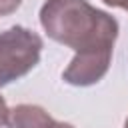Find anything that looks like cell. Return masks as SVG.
<instances>
[{"label":"cell","instance_id":"cell-1","mask_svg":"<svg viewBox=\"0 0 128 128\" xmlns=\"http://www.w3.org/2000/svg\"><path fill=\"white\" fill-rule=\"evenodd\" d=\"M40 24L48 38L76 52L62 72L66 84L92 86L106 76L118 38V20L112 14L94 8L88 0H46L40 8Z\"/></svg>","mask_w":128,"mask_h":128},{"label":"cell","instance_id":"cell-2","mask_svg":"<svg viewBox=\"0 0 128 128\" xmlns=\"http://www.w3.org/2000/svg\"><path fill=\"white\" fill-rule=\"evenodd\" d=\"M42 38L24 26L0 32V88L26 76L38 62Z\"/></svg>","mask_w":128,"mask_h":128},{"label":"cell","instance_id":"cell-3","mask_svg":"<svg viewBox=\"0 0 128 128\" xmlns=\"http://www.w3.org/2000/svg\"><path fill=\"white\" fill-rule=\"evenodd\" d=\"M8 128H58L54 120L42 106L36 104H18L8 112Z\"/></svg>","mask_w":128,"mask_h":128},{"label":"cell","instance_id":"cell-4","mask_svg":"<svg viewBox=\"0 0 128 128\" xmlns=\"http://www.w3.org/2000/svg\"><path fill=\"white\" fill-rule=\"evenodd\" d=\"M22 0H0V16H8L20 8Z\"/></svg>","mask_w":128,"mask_h":128},{"label":"cell","instance_id":"cell-5","mask_svg":"<svg viewBox=\"0 0 128 128\" xmlns=\"http://www.w3.org/2000/svg\"><path fill=\"white\" fill-rule=\"evenodd\" d=\"M8 112H10V108L6 106V100L0 96V128L6 124V120H8Z\"/></svg>","mask_w":128,"mask_h":128},{"label":"cell","instance_id":"cell-6","mask_svg":"<svg viewBox=\"0 0 128 128\" xmlns=\"http://www.w3.org/2000/svg\"><path fill=\"white\" fill-rule=\"evenodd\" d=\"M104 4L108 6H114V8H122V10H128V0H102Z\"/></svg>","mask_w":128,"mask_h":128},{"label":"cell","instance_id":"cell-7","mask_svg":"<svg viewBox=\"0 0 128 128\" xmlns=\"http://www.w3.org/2000/svg\"><path fill=\"white\" fill-rule=\"evenodd\" d=\"M58 128H74L72 124H66V122H58Z\"/></svg>","mask_w":128,"mask_h":128},{"label":"cell","instance_id":"cell-8","mask_svg":"<svg viewBox=\"0 0 128 128\" xmlns=\"http://www.w3.org/2000/svg\"><path fill=\"white\" fill-rule=\"evenodd\" d=\"M124 128H128V118H126V122H124Z\"/></svg>","mask_w":128,"mask_h":128}]
</instances>
